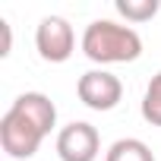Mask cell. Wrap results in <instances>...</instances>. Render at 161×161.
<instances>
[{"instance_id": "obj_1", "label": "cell", "mask_w": 161, "mask_h": 161, "mask_svg": "<svg viewBox=\"0 0 161 161\" xmlns=\"http://www.w3.org/2000/svg\"><path fill=\"white\" fill-rule=\"evenodd\" d=\"M82 54L92 63H133L142 54V38L136 29L111 22V19H95L82 32Z\"/></svg>"}, {"instance_id": "obj_2", "label": "cell", "mask_w": 161, "mask_h": 161, "mask_svg": "<svg viewBox=\"0 0 161 161\" xmlns=\"http://www.w3.org/2000/svg\"><path fill=\"white\" fill-rule=\"evenodd\" d=\"M44 142V130L25 114L19 111L16 104H10V111L0 117V145H3V152L10 158H32Z\"/></svg>"}, {"instance_id": "obj_3", "label": "cell", "mask_w": 161, "mask_h": 161, "mask_svg": "<svg viewBox=\"0 0 161 161\" xmlns=\"http://www.w3.org/2000/svg\"><path fill=\"white\" fill-rule=\"evenodd\" d=\"M76 95L92 111H114L123 98V82L108 69H89V73L79 76Z\"/></svg>"}, {"instance_id": "obj_4", "label": "cell", "mask_w": 161, "mask_h": 161, "mask_svg": "<svg viewBox=\"0 0 161 161\" xmlns=\"http://www.w3.org/2000/svg\"><path fill=\"white\" fill-rule=\"evenodd\" d=\"M35 47L41 60L47 63H63L76 51V32L63 16H44L35 29Z\"/></svg>"}, {"instance_id": "obj_5", "label": "cell", "mask_w": 161, "mask_h": 161, "mask_svg": "<svg viewBox=\"0 0 161 161\" xmlns=\"http://www.w3.org/2000/svg\"><path fill=\"white\" fill-rule=\"evenodd\" d=\"M101 152V136L92 123L73 120L57 133V155L60 161H95Z\"/></svg>"}, {"instance_id": "obj_6", "label": "cell", "mask_w": 161, "mask_h": 161, "mask_svg": "<svg viewBox=\"0 0 161 161\" xmlns=\"http://www.w3.org/2000/svg\"><path fill=\"white\" fill-rule=\"evenodd\" d=\"M13 104H16L19 111H25V114L44 130V136L54 130V123H57V108H54V101H51L47 95H41V92H22Z\"/></svg>"}, {"instance_id": "obj_7", "label": "cell", "mask_w": 161, "mask_h": 161, "mask_svg": "<svg viewBox=\"0 0 161 161\" xmlns=\"http://www.w3.org/2000/svg\"><path fill=\"white\" fill-rule=\"evenodd\" d=\"M104 161H155V152L142 142V139H117L108 152H104Z\"/></svg>"}, {"instance_id": "obj_8", "label": "cell", "mask_w": 161, "mask_h": 161, "mask_svg": "<svg viewBox=\"0 0 161 161\" xmlns=\"http://www.w3.org/2000/svg\"><path fill=\"white\" fill-rule=\"evenodd\" d=\"M142 120L152 126H161V73L152 76V82L145 86L142 95Z\"/></svg>"}, {"instance_id": "obj_9", "label": "cell", "mask_w": 161, "mask_h": 161, "mask_svg": "<svg viewBox=\"0 0 161 161\" xmlns=\"http://www.w3.org/2000/svg\"><path fill=\"white\" fill-rule=\"evenodd\" d=\"M158 0H117V13L126 22H148L158 13Z\"/></svg>"}, {"instance_id": "obj_10", "label": "cell", "mask_w": 161, "mask_h": 161, "mask_svg": "<svg viewBox=\"0 0 161 161\" xmlns=\"http://www.w3.org/2000/svg\"><path fill=\"white\" fill-rule=\"evenodd\" d=\"M0 32H3V47H0V57H7V54H10V44H13V35H10V22H7V19H0Z\"/></svg>"}]
</instances>
